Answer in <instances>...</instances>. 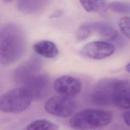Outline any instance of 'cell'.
I'll list each match as a JSON object with an SVG mask.
<instances>
[{
  "label": "cell",
  "mask_w": 130,
  "mask_h": 130,
  "mask_svg": "<svg viewBox=\"0 0 130 130\" xmlns=\"http://www.w3.org/2000/svg\"><path fill=\"white\" fill-rule=\"evenodd\" d=\"M129 17L125 16L121 18L118 22L120 29L128 39H129Z\"/></svg>",
  "instance_id": "18"
},
{
  "label": "cell",
  "mask_w": 130,
  "mask_h": 130,
  "mask_svg": "<svg viewBox=\"0 0 130 130\" xmlns=\"http://www.w3.org/2000/svg\"><path fill=\"white\" fill-rule=\"evenodd\" d=\"M112 105L128 110L130 106V83L127 79H115Z\"/></svg>",
  "instance_id": "9"
},
{
  "label": "cell",
  "mask_w": 130,
  "mask_h": 130,
  "mask_svg": "<svg viewBox=\"0 0 130 130\" xmlns=\"http://www.w3.org/2000/svg\"><path fill=\"white\" fill-rule=\"evenodd\" d=\"M41 62L38 59L32 58L19 66L15 73V78L17 82L23 84L28 79L38 74Z\"/></svg>",
  "instance_id": "10"
},
{
  "label": "cell",
  "mask_w": 130,
  "mask_h": 130,
  "mask_svg": "<svg viewBox=\"0 0 130 130\" xmlns=\"http://www.w3.org/2000/svg\"><path fill=\"white\" fill-rule=\"evenodd\" d=\"M93 31L92 23H85L81 24L76 33V38L78 41H82L87 39Z\"/></svg>",
  "instance_id": "16"
},
{
  "label": "cell",
  "mask_w": 130,
  "mask_h": 130,
  "mask_svg": "<svg viewBox=\"0 0 130 130\" xmlns=\"http://www.w3.org/2000/svg\"><path fill=\"white\" fill-rule=\"evenodd\" d=\"M112 11L118 13H129L130 7L128 4L121 2H112L108 4Z\"/></svg>",
  "instance_id": "17"
},
{
  "label": "cell",
  "mask_w": 130,
  "mask_h": 130,
  "mask_svg": "<svg viewBox=\"0 0 130 130\" xmlns=\"http://www.w3.org/2000/svg\"><path fill=\"white\" fill-rule=\"evenodd\" d=\"M32 99L24 87L15 88L7 91L1 96L0 109L5 113H19L29 107Z\"/></svg>",
  "instance_id": "3"
},
{
  "label": "cell",
  "mask_w": 130,
  "mask_h": 130,
  "mask_svg": "<svg viewBox=\"0 0 130 130\" xmlns=\"http://www.w3.org/2000/svg\"><path fill=\"white\" fill-rule=\"evenodd\" d=\"M34 50L39 55L47 58H54L58 54V49L56 44L49 40H41L36 43Z\"/></svg>",
  "instance_id": "11"
},
{
  "label": "cell",
  "mask_w": 130,
  "mask_h": 130,
  "mask_svg": "<svg viewBox=\"0 0 130 130\" xmlns=\"http://www.w3.org/2000/svg\"><path fill=\"white\" fill-rule=\"evenodd\" d=\"M114 51V47L111 43L102 41L87 43L82 48L81 53L92 59H102L111 56Z\"/></svg>",
  "instance_id": "7"
},
{
  "label": "cell",
  "mask_w": 130,
  "mask_h": 130,
  "mask_svg": "<svg viewBox=\"0 0 130 130\" xmlns=\"http://www.w3.org/2000/svg\"><path fill=\"white\" fill-rule=\"evenodd\" d=\"M45 110L49 114L61 117L70 116L76 108V103L73 98L62 95L48 99L44 104Z\"/></svg>",
  "instance_id": "4"
},
{
  "label": "cell",
  "mask_w": 130,
  "mask_h": 130,
  "mask_svg": "<svg viewBox=\"0 0 130 130\" xmlns=\"http://www.w3.org/2000/svg\"><path fill=\"white\" fill-rule=\"evenodd\" d=\"M112 119V113L107 111L95 109H84L72 116L69 125L75 129H95L106 126L110 123Z\"/></svg>",
  "instance_id": "2"
},
{
  "label": "cell",
  "mask_w": 130,
  "mask_h": 130,
  "mask_svg": "<svg viewBox=\"0 0 130 130\" xmlns=\"http://www.w3.org/2000/svg\"><path fill=\"white\" fill-rule=\"evenodd\" d=\"M58 128L56 124L46 119L35 120L28 124L26 127L28 130H56Z\"/></svg>",
  "instance_id": "14"
},
{
  "label": "cell",
  "mask_w": 130,
  "mask_h": 130,
  "mask_svg": "<svg viewBox=\"0 0 130 130\" xmlns=\"http://www.w3.org/2000/svg\"><path fill=\"white\" fill-rule=\"evenodd\" d=\"M26 39L23 30L14 23L5 24L0 31V60L8 66L19 59L24 54Z\"/></svg>",
  "instance_id": "1"
},
{
  "label": "cell",
  "mask_w": 130,
  "mask_h": 130,
  "mask_svg": "<svg viewBox=\"0 0 130 130\" xmlns=\"http://www.w3.org/2000/svg\"><path fill=\"white\" fill-rule=\"evenodd\" d=\"M45 1H19L17 5V9L25 13H33L43 7Z\"/></svg>",
  "instance_id": "13"
},
{
  "label": "cell",
  "mask_w": 130,
  "mask_h": 130,
  "mask_svg": "<svg viewBox=\"0 0 130 130\" xmlns=\"http://www.w3.org/2000/svg\"><path fill=\"white\" fill-rule=\"evenodd\" d=\"M115 79H105L95 86L91 95V102L96 105H112Z\"/></svg>",
  "instance_id": "5"
},
{
  "label": "cell",
  "mask_w": 130,
  "mask_h": 130,
  "mask_svg": "<svg viewBox=\"0 0 130 130\" xmlns=\"http://www.w3.org/2000/svg\"><path fill=\"white\" fill-rule=\"evenodd\" d=\"M79 3L88 12H101L106 6L104 1H80Z\"/></svg>",
  "instance_id": "15"
},
{
  "label": "cell",
  "mask_w": 130,
  "mask_h": 130,
  "mask_svg": "<svg viewBox=\"0 0 130 130\" xmlns=\"http://www.w3.org/2000/svg\"><path fill=\"white\" fill-rule=\"evenodd\" d=\"M23 85L32 99L44 97L47 93L50 86L49 78L44 74H37L26 81Z\"/></svg>",
  "instance_id": "6"
},
{
  "label": "cell",
  "mask_w": 130,
  "mask_h": 130,
  "mask_svg": "<svg viewBox=\"0 0 130 130\" xmlns=\"http://www.w3.org/2000/svg\"><path fill=\"white\" fill-rule=\"evenodd\" d=\"M53 87L55 90L60 95L73 98L80 93L81 84L77 78L65 75L56 79L53 83Z\"/></svg>",
  "instance_id": "8"
},
{
  "label": "cell",
  "mask_w": 130,
  "mask_h": 130,
  "mask_svg": "<svg viewBox=\"0 0 130 130\" xmlns=\"http://www.w3.org/2000/svg\"><path fill=\"white\" fill-rule=\"evenodd\" d=\"M125 70L126 71L128 72V73H129V71H130V65H129V63L128 62L125 66Z\"/></svg>",
  "instance_id": "20"
},
{
  "label": "cell",
  "mask_w": 130,
  "mask_h": 130,
  "mask_svg": "<svg viewBox=\"0 0 130 130\" xmlns=\"http://www.w3.org/2000/svg\"><path fill=\"white\" fill-rule=\"evenodd\" d=\"M123 117L125 123L128 126H129V111L128 109L124 112Z\"/></svg>",
  "instance_id": "19"
},
{
  "label": "cell",
  "mask_w": 130,
  "mask_h": 130,
  "mask_svg": "<svg viewBox=\"0 0 130 130\" xmlns=\"http://www.w3.org/2000/svg\"><path fill=\"white\" fill-rule=\"evenodd\" d=\"M92 26L93 31H95L104 41H112L117 37V31L108 23L96 22L92 23Z\"/></svg>",
  "instance_id": "12"
}]
</instances>
